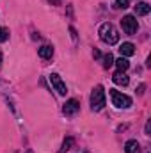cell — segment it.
<instances>
[{
    "instance_id": "ba28073f",
    "label": "cell",
    "mask_w": 151,
    "mask_h": 153,
    "mask_svg": "<svg viewBox=\"0 0 151 153\" xmlns=\"http://www.w3.org/2000/svg\"><path fill=\"white\" fill-rule=\"evenodd\" d=\"M151 11V5L148 2H137V5H135V14L137 16H146V14H150Z\"/></svg>"
},
{
    "instance_id": "7a4b0ae2",
    "label": "cell",
    "mask_w": 151,
    "mask_h": 153,
    "mask_svg": "<svg viewBox=\"0 0 151 153\" xmlns=\"http://www.w3.org/2000/svg\"><path fill=\"white\" fill-rule=\"evenodd\" d=\"M103 107H105V89H103V85H96L91 93V109L94 112H98Z\"/></svg>"
},
{
    "instance_id": "5bb4252c",
    "label": "cell",
    "mask_w": 151,
    "mask_h": 153,
    "mask_svg": "<svg viewBox=\"0 0 151 153\" xmlns=\"http://www.w3.org/2000/svg\"><path fill=\"white\" fill-rule=\"evenodd\" d=\"M71 146H73V139H71V137L64 139V143H62V148H61V153H66L68 150H71Z\"/></svg>"
},
{
    "instance_id": "277c9868",
    "label": "cell",
    "mask_w": 151,
    "mask_h": 153,
    "mask_svg": "<svg viewBox=\"0 0 151 153\" xmlns=\"http://www.w3.org/2000/svg\"><path fill=\"white\" fill-rule=\"evenodd\" d=\"M121 27H123L124 34H128V36H133V34L137 32V29H139V23H137L135 16L128 14V16H124V18L121 20Z\"/></svg>"
},
{
    "instance_id": "30bf717a",
    "label": "cell",
    "mask_w": 151,
    "mask_h": 153,
    "mask_svg": "<svg viewBox=\"0 0 151 153\" xmlns=\"http://www.w3.org/2000/svg\"><path fill=\"white\" fill-rule=\"evenodd\" d=\"M114 64H115V68H117V71H119V73H124V71L130 68V62H128V59H126V57H119L117 61H114Z\"/></svg>"
},
{
    "instance_id": "2e32d148",
    "label": "cell",
    "mask_w": 151,
    "mask_h": 153,
    "mask_svg": "<svg viewBox=\"0 0 151 153\" xmlns=\"http://www.w3.org/2000/svg\"><path fill=\"white\" fill-rule=\"evenodd\" d=\"M7 38H9V30H7V29H2V27H0V43L7 41Z\"/></svg>"
},
{
    "instance_id": "8fae6325",
    "label": "cell",
    "mask_w": 151,
    "mask_h": 153,
    "mask_svg": "<svg viewBox=\"0 0 151 153\" xmlns=\"http://www.w3.org/2000/svg\"><path fill=\"white\" fill-rule=\"evenodd\" d=\"M39 57H43V59H52V55H53V46H50V45H44V46H41L38 50Z\"/></svg>"
},
{
    "instance_id": "52a82bcc",
    "label": "cell",
    "mask_w": 151,
    "mask_h": 153,
    "mask_svg": "<svg viewBox=\"0 0 151 153\" xmlns=\"http://www.w3.org/2000/svg\"><path fill=\"white\" fill-rule=\"evenodd\" d=\"M119 53H121V57H130V55H133V53H135V45H133V43H123V45L119 46Z\"/></svg>"
},
{
    "instance_id": "6da1fadb",
    "label": "cell",
    "mask_w": 151,
    "mask_h": 153,
    "mask_svg": "<svg viewBox=\"0 0 151 153\" xmlns=\"http://www.w3.org/2000/svg\"><path fill=\"white\" fill-rule=\"evenodd\" d=\"M98 34H100V39L103 43H107V45H115L119 41V32L115 30V27H114L112 23H103L100 27Z\"/></svg>"
},
{
    "instance_id": "9a60e30c",
    "label": "cell",
    "mask_w": 151,
    "mask_h": 153,
    "mask_svg": "<svg viewBox=\"0 0 151 153\" xmlns=\"http://www.w3.org/2000/svg\"><path fill=\"white\" fill-rule=\"evenodd\" d=\"M130 5V0H115V7L119 9H126Z\"/></svg>"
},
{
    "instance_id": "9c48e42d",
    "label": "cell",
    "mask_w": 151,
    "mask_h": 153,
    "mask_svg": "<svg viewBox=\"0 0 151 153\" xmlns=\"http://www.w3.org/2000/svg\"><path fill=\"white\" fill-rule=\"evenodd\" d=\"M124 152L126 153H141V144H139L135 139H130V141H126V144H124Z\"/></svg>"
},
{
    "instance_id": "7c38bea8",
    "label": "cell",
    "mask_w": 151,
    "mask_h": 153,
    "mask_svg": "<svg viewBox=\"0 0 151 153\" xmlns=\"http://www.w3.org/2000/svg\"><path fill=\"white\" fill-rule=\"evenodd\" d=\"M112 80H114V84H117V85H128V82H130V78L124 75V73H115V75L112 76Z\"/></svg>"
},
{
    "instance_id": "ffe728a7",
    "label": "cell",
    "mask_w": 151,
    "mask_h": 153,
    "mask_svg": "<svg viewBox=\"0 0 151 153\" xmlns=\"http://www.w3.org/2000/svg\"><path fill=\"white\" fill-rule=\"evenodd\" d=\"M0 66H2V53H0Z\"/></svg>"
},
{
    "instance_id": "8992f818",
    "label": "cell",
    "mask_w": 151,
    "mask_h": 153,
    "mask_svg": "<svg viewBox=\"0 0 151 153\" xmlns=\"http://www.w3.org/2000/svg\"><path fill=\"white\" fill-rule=\"evenodd\" d=\"M78 111H80V103L76 100H68L64 103V107H62V112L66 116H75Z\"/></svg>"
},
{
    "instance_id": "4fadbf2b",
    "label": "cell",
    "mask_w": 151,
    "mask_h": 153,
    "mask_svg": "<svg viewBox=\"0 0 151 153\" xmlns=\"http://www.w3.org/2000/svg\"><path fill=\"white\" fill-rule=\"evenodd\" d=\"M110 66H114V57H112V53L109 52V53L103 57V68H107V70H109Z\"/></svg>"
},
{
    "instance_id": "e0dca14e",
    "label": "cell",
    "mask_w": 151,
    "mask_h": 153,
    "mask_svg": "<svg viewBox=\"0 0 151 153\" xmlns=\"http://www.w3.org/2000/svg\"><path fill=\"white\" fill-rule=\"evenodd\" d=\"M70 32H71V38H73V39L76 41V30L73 29V27H70Z\"/></svg>"
},
{
    "instance_id": "5b68a950",
    "label": "cell",
    "mask_w": 151,
    "mask_h": 153,
    "mask_svg": "<svg viewBox=\"0 0 151 153\" xmlns=\"http://www.w3.org/2000/svg\"><path fill=\"white\" fill-rule=\"evenodd\" d=\"M50 82H52L53 89H55V91H57L61 96H64V94L68 93V87H66V84L62 82L61 75H57V73H52V75H50Z\"/></svg>"
},
{
    "instance_id": "ac0fdd59",
    "label": "cell",
    "mask_w": 151,
    "mask_h": 153,
    "mask_svg": "<svg viewBox=\"0 0 151 153\" xmlns=\"http://www.w3.org/2000/svg\"><path fill=\"white\" fill-rule=\"evenodd\" d=\"M93 55H94V59H100V57H101V53H100L98 50H94V52H93Z\"/></svg>"
},
{
    "instance_id": "d6986e66",
    "label": "cell",
    "mask_w": 151,
    "mask_h": 153,
    "mask_svg": "<svg viewBox=\"0 0 151 153\" xmlns=\"http://www.w3.org/2000/svg\"><path fill=\"white\" fill-rule=\"evenodd\" d=\"M137 93H139V94H142V93H144V85H139V91H137Z\"/></svg>"
},
{
    "instance_id": "3957f363",
    "label": "cell",
    "mask_w": 151,
    "mask_h": 153,
    "mask_svg": "<svg viewBox=\"0 0 151 153\" xmlns=\"http://www.w3.org/2000/svg\"><path fill=\"white\" fill-rule=\"evenodd\" d=\"M110 98H112V103L117 107V109H128L132 107V98L115 91V89H110Z\"/></svg>"
}]
</instances>
